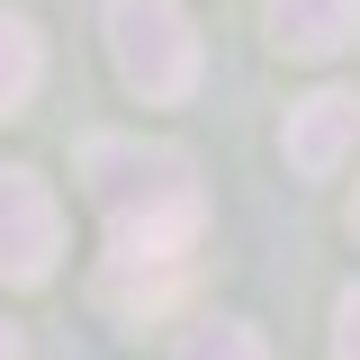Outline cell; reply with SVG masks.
<instances>
[{
  "instance_id": "1",
  "label": "cell",
  "mask_w": 360,
  "mask_h": 360,
  "mask_svg": "<svg viewBox=\"0 0 360 360\" xmlns=\"http://www.w3.org/2000/svg\"><path fill=\"white\" fill-rule=\"evenodd\" d=\"M82 189L108 217V252L117 262H189L198 252V172L180 144H144V135H90L82 144Z\"/></svg>"
},
{
  "instance_id": "2",
  "label": "cell",
  "mask_w": 360,
  "mask_h": 360,
  "mask_svg": "<svg viewBox=\"0 0 360 360\" xmlns=\"http://www.w3.org/2000/svg\"><path fill=\"white\" fill-rule=\"evenodd\" d=\"M108 54L135 99H189L198 90V37L180 0H108Z\"/></svg>"
},
{
  "instance_id": "3",
  "label": "cell",
  "mask_w": 360,
  "mask_h": 360,
  "mask_svg": "<svg viewBox=\"0 0 360 360\" xmlns=\"http://www.w3.org/2000/svg\"><path fill=\"white\" fill-rule=\"evenodd\" d=\"M54 252H63V207L37 172H0V279L9 288H37L54 279Z\"/></svg>"
},
{
  "instance_id": "4",
  "label": "cell",
  "mask_w": 360,
  "mask_h": 360,
  "mask_svg": "<svg viewBox=\"0 0 360 360\" xmlns=\"http://www.w3.org/2000/svg\"><path fill=\"white\" fill-rule=\"evenodd\" d=\"M279 144H288V162H297L307 180H324L360 144V99L352 90H307V99L288 108V135H279Z\"/></svg>"
},
{
  "instance_id": "5",
  "label": "cell",
  "mask_w": 360,
  "mask_h": 360,
  "mask_svg": "<svg viewBox=\"0 0 360 360\" xmlns=\"http://www.w3.org/2000/svg\"><path fill=\"white\" fill-rule=\"evenodd\" d=\"M108 315H127V324H153V315H172L189 297V262H99V288H90Z\"/></svg>"
},
{
  "instance_id": "6",
  "label": "cell",
  "mask_w": 360,
  "mask_h": 360,
  "mask_svg": "<svg viewBox=\"0 0 360 360\" xmlns=\"http://www.w3.org/2000/svg\"><path fill=\"white\" fill-rule=\"evenodd\" d=\"M352 37H360V0H270V45L279 54L324 63V54H342Z\"/></svg>"
},
{
  "instance_id": "7",
  "label": "cell",
  "mask_w": 360,
  "mask_h": 360,
  "mask_svg": "<svg viewBox=\"0 0 360 360\" xmlns=\"http://www.w3.org/2000/svg\"><path fill=\"white\" fill-rule=\"evenodd\" d=\"M37 82H45V45H37V27H27L18 9H0V117H18V108L37 99Z\"/></svg>"
},
{
  "instance_id": "8",
  "label": "cell",
  "mask_w": 360,
  "mask_h": 360,
  "mask_svg": "<svg viewBox=\"0 0 360 360\" xmlns=\"http://www.w3.org/2000/svg\"><path fill=\"white\" fill-rule=\"evenodd\" d=\"M172 360H270V342L243 324V315H207V324H189V333H180Z\"/></svg>"
},
{
  "instance_id": "9",
  "label": "cell",
  "mask_w": 360,
  "mask_h": 360,
  "mask_svg": "<svg viewBox=\"0 0 360 360\" xmlns=\"http://www.w3.org/2000/svg\"><path fill=\"white\" fill-rule=\"evenodd\" d=\"M333 360H360V279L333 297Z\"/></svg>"
},
{
  "instance_id": "10",
  "label": "cell",
  "mask_w": 360,
  "mask_h": 360,
  "mask_svg": "<svg viewBox=\"0 0 360 360\" xmlns=\"http://www.w3.org/2000/svg\"><path fill=\"white\" fill-rule=\"evenodd\" d=\"M0 360H27V342H18V324H0Z\"/></svg>"
},
{
  "instance_id": "11",
  "label": "cell",
  "mask_w": 360,
  "mask_h": 360,
  "mask_svg": "<svg viewBox=\"0 0 360 360\" xmlns=\"http://www.w3.org/2000/svg\"><path fill=\"white\" fill-rule=\"evenodd\" d=\"M352 225H360V198H352Z\"/></svg>"
}]
</instances>
